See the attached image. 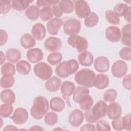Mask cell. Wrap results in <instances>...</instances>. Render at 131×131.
<instances>
[{"mask_svg": "<svg viewBox=\"0 0 131 131\" xmlns=\"http://www.w3.org/2000/svg\"><path fill=\"white\" fill-rule=\"evenodd\" d=\"M49 103L48 99L43 96L35 97L30 109L31 116L36 120H40L43 118L48 112Z\"/></svg>", "mask_w": 131, "mask_h": 131, "instance_id": "1", "label": "cell"}, {"mask_svg": "<svg viewBox=\"0 0 131 131\" xmlns=\"http://www.w3.org/2000/svg\"><path fill=\"white\" fill-rule=\"evenodd\" d=\"M79 67L78 61L72 59L59 63L56 67L55 72L59 77L65 78L75 73Z\"/></svg>", "mask_w": 131, "mask_h": 131, "instance_id": "2", "label": "cell"}, {"mask_svg": "<svg viewBox=\"0 0 131 131\" xmlns=\"http://www.w3.org/2000/svg\"><path fill=\"white\" fill-rule=\"evenodd\" d=\"M95 77V72L89 69H82L77 72L74 76L75 82L78 85L86 88L93 86V82Z\"/></svg>", "mask_w": 131, "mask_h": 131, "instance_id": "3", "label": "cell"}, {"mask_svg": "<svg viewBox=\"0 0 131 131\" xmlns=\"http://www.w3.org/2000/svg\"><path fill=\"white\" fill-rule=\"evenodd\" d=\"M33 71L35 75L42 80L49 79L53 73L51 67L44 62H40L35 64L33 68Z\"/></svg>", "mask_w": 131, "mask_h": 131, "instance_id": "4", "label": "cell"}, {"mask_svg": "<svg viewBox=\"0 0 131 131\" xmlns=\"http://www.w3.org/2000/svg\"><path fill=\"white\" fill-rule=\"evenodd\" d=\"M68 43L72 47L75 48L77 52L81 53L88 48L87 39L80 35H74L70 36L67 40Z\"/></svg>", "mask_w": 131, "mask_h": 131, "instance_id": "5", "label": "cell"}, {"mask_svg": "<svg viewBox=\"0 0 131 131\" xmlns=\"http://www.w3.org/2000/svg\"><path fill=\"white\" fill-rule=\"evenodd\" d=\"M64 33L68 35H77L81 30L80 21L76 18L68 19L63 24Z\"/></svg>", "mask_w": 131, "mask_h": 131, "instance_id": "6", "label": "cell"}, {"mask_svg": "<svg viewBox=\"0 0 131 131\" xmlns=\"http://www.w3.org/2000/svg\"><path fill=\"white\" fill-rule=\"evenodd\" d=\"M74 7L76 15L79 18H85L91 12L88 3L83 0L74 1Z\"/></svg>", "mask_w": 131, "mask_h": 131, "instance_id": "7", "label": "cell"}, {"mask_svg": "<svg viewBox=\"0 0 131 131\" xmlns=\"http://www.w3.org/2000/svg\"><path fill=\"white\" fill-rule=\"evenodd\" d=\"M90 110L94 118L97 121L99 119L104 117L107 115V105L105 101L99 100Z\"/></svg>", "mask_w": 131, "mask_h": 131, "instance_id": "8", "label": "cell"}, {"mask_svg": "<svg viewBox=\"0 0 131 131\" xmlns=\"http://www.w3.org/2000/svg\"><path fill=\"white\" fill-rule=\"evenodd\" d=\"M128 70L126 63L122 60L116 61L112 66L111 72L114 77L117 78H121L124 77Z\"/></svg>", "mask_w": 131, "mask_h": 131, "instance_id": "9", "label": "cell"}, {"mask_svg": "<svg viewBox=\"0 0 131 131\" xmlns=\"http://www.w3.org/2000/svg\"><path fill=\"white\" fill-rule=\"evenodd\" d=\"M84 115L83 113L78 109L72 110L68 116L69 123L74 127H77L81 125L83 121Z\"/></svg>", "mask_w": 131, "mask_h": 131, "instance_id": "10", "label": "cell"}, {"mask_svg": "<svg viewBox=\"0 0 131 131\" xmlns=\"http://www.w3.org/2000/svg\"><path fill=\"white\" fill-rule=\"evenodd\" d=\"M44 47L48 51L53 53L57 52L61 48L62 42L59 38L50 36L45 41Z\"/></svg>", "mask_w": 131, "mask_h": 131, "instance_id": "11", "label": "cell"}, {"mask_svg": "<svg viewBox=\"0 0 131 131\" xmlns=\"http://www.w3.org/2000/svg\"><path fill=\"white\" fill-rule=\"evenodd\" d=\"M11 119L15 124H23L28 120V113L25 108L18 107L14 111Z\"/></svg>", "mask_w": 131, "mask_h": 131, "instance_id": "12", "label": "cell"}, {"mask_svg": "<svg viewBox=\"0 0 131 131\" xmlns=\"http://www.w3.org/2000/svg\"><path fill=\"white\" fill-rule=\"evenodd\" d=\"M105 35L107 39L111 42H117L121 39V31L120 29L115 26H111L106 28Z\"/></svg>", "mask_w": 131, "mask_h": 131, "instance_id": "13", "label": "cell"}, {"mask_svg": "<svg viewBox=\"0 0 131 131\" xmlns=\"http://www.w3.org/2000/svg\"><path fill=\"white\" fill-rule=\"evenodd\" d=\"M94 67L98 72H106L110 69V61L105 56H99L94 60Z\"/></svg>", "mask_w": 131, "mask_h": 131, "instance_id": "14", "label": "cell"}, {"mask_svg": "<svg viewBox=\"0 0 131 131\" xmlns=\"http://www.w3.org/2000/svg\"><path fill=\"white\" fill-rule=\"evenodd\" d=\"M62 25L63 20L57 17L53 18L47 24V31L52 35H56Z\"/></svg>", "mask_w": 131, "mask_h": 131, "instance_id": "15", "label": "cell"}, {"mask_svg": "<svg viewBox=\"0 0 131 131\" xmlns=\"http://www.w3.org/2000/svg\"><path fill=\"white\" fill-rule=\"evenodd\" d=\"M122 114V107L121 105L117 102H112L107 105V115L110 119L113 120L118 118Z\"/></svg>", "mask_w": 131, "mask_h": 131, "instance_id": "16", "label": "cell"}, {"mask_svg": "<svg viewBox=\"0 0 131 131\" xmlns=\"http://www.w3.org/2000/svg\"><path fill=\"white\" fill-rule=\"evenodd\" d=\"M28 60L31 63H34L40 61L43 57L42 50L39 48H32L29 49L26 54Z\"/></svg>", "mask_w": 131, "mask_h": 131, "instance_id": "17", "label": "cell"}, {"mask_svg": "<svg viewBox=\"0 0 131 131\" xmlns=\"http://www.w3.org/2000/svg\"><path fill=\"white\" fill-rule=\"evenodd\" d=\"M109 77L104 74L100 73L95 76L93 84V86L99 90H103L105 89L109 84Z\"/></svg>", "mask_w": 131, "mask_h": 131, "instance_id": "18", "label": "cell"}, {"mask_svg": "<svg viewBox=\"0 0 131 131\" xmlns=\"http://www.w3.org/2000/svg\"><path fill=\"white\" fill-rule=\"evenodd\" d=\"M32 36L37 40H42L46 35V30L43 24L38 23L34 24L31 29Z\"/></svg>", "mask_w": 131, "mask_h": 131, "instance_id": "19", "label": "cell"}, {"mask_svg": "<svg viewBox=\"0 0 131 131\" xmlns=\"http://www.w3.org/2000/svg\"><path fill=\"white\" fill-rule=\"evenodd\" d=\"M61 84V79L56 76H53L51 77L46 82L45 87L48 92H56L59 90Z\"/></svg>", "mask_w": 131, "mask_h": 131, "instance_id": "20", "label": "cell"}, {"mask_svg": "<svg viewBox=\"0 0 131 131\" xmlns=\"http://www.w3.org/2000/svg\"><path fill=\"white\" fill-rule=\"evenodd\" d=\"M121 42L126 46L130 47L131 46V24L128 23L123 26L121 29Z\"/></svg>", "mask_w": 131, "mask_h": 131, "instance_id": "21", "label": "cell"}, {"mask_svg": "<svg viewBox=\"0 0 131 131\" xmlns=\"http://www.w3.org/2000/svg\"><path fill=\"white\" fill-rule=\"evenodd\" d=\"M78 60L79 63L82 66L89 67L93 63L94 57L91 52L85 51L79 54Z\"/></svg>", "mask_w": 131, "mask_h": 131, "instance_id": "22", "label": "cell"}, {"mask_svg": "<svg viewBox=\"0 0 131 131\" xmlns=\"http://www.w3.org/2000/svg\"><path fill=\"white\" fill-rule=\"evenodd\" d=\"M49 105L52 111L56 112H60L65 108V102L61 98L54 97L50 100Z\"/></svg>", "mask_w": 131, "mask_h": 131, "instance_id": "23", "label": "cell"}, {"mask_svg": "<svg viewBox=\"0 0 131 131\" xmlns=\"http://www.w3.org/2000/svg\"><path fill=\"white\" fill-rule=\"evenodd\" d=\"M20 43L23 48L28 49L34 47L36 44L35 38L28 33L23 34L20 38Z\"/></svg>", "mask_w": 131, "mask_h": 131, "instance_id": "24", "label": "cell"}, {"mask_svg": "<svg viewBox=\"0 0 131 131\" xmlns=\"http://www.w3.org/2000/svg\"><path fill=\"white\" fill-rule=\"evenodd\" d=\"M1 99L4 103L13 104L15 101V94L11 89H5L1 92Z\"/></svg>", "mask_w": 131, "mask_h": 131, "instance_id": "25", "label": "cell"}, {"mask_svg": "<svg viewBox=\"0 0 131 131\" xmlns=\"http://www.w3.org/2000/svg\"><path fill=\"white\" fill-rule=\"evenodd\" d=\"M75 89V84L70 81H64L60 87V92L64 97H70L74 93Z\"/></svg>", "mask_w": 131, "mask_h": 131, "instance_id": "26", "label": "cell"}, {"mask_svg": "<svg viewBox=\"0 0 131 131\" xmlns=\"http://www.w3.org/2000/svg\"><path fill=\"white\" fill-rule=\"evenodd\" d=\"M6 57L9 61L12 63H16L20 59L21 53L20 51L17 49L11 48L6 51Z\"/></svg>", "mask_w": 131, "mask_h": 131, "instance_id": "27", "label": "cell"}, {"mask_svg": "<svg viewBox=\"0 0 131 131\" xmlns=\"http://www.w3.org/2000/svg\"><path fill=\"white\" fill-rule=\"evenodd\" d=\"M89 89L83 86H78L75 88L73 94V100L76 103H79L80 99L84 96L89 94Z\"/></svg>", "mask_w": 131, "mask_h": 131, "instance_id": "28", "label": "cell"}, {"mask_svg": "<svg viewBox=\"0 0 131 131\" xmlns=\"http://www.w3.org/2000/svg\"><path fill=\"white\" fill-rule=\"evenodd\" d=\"M17 72L21 75H26L29 74L31 71V65L29 62L25 60L19 61L16 64Z\"/></svg>", "mask_w": 131, "mask_h": 131, "instance_id": "29", "label": "cell"}, {"mask_svg": "<svg viewBox=\"0 0 131 131\" xmlns=\"http://www.w3.org/2000/svg\"><path fill=\"white\" fill-rule=\"evenodd\" d=\"M79 107L82 111H87L92 108L94 101L92 97L89 94L83 96L79 101Z\"/></svg>", "mask_w": 131, "mask_h": 131, "instance_id": "30", "label": "cell"}, {"mask_svg": "<svg viewBox=\"0 0 131 131\" xmlns=\"http://www.w3.org/2000/svg\"><path fill=\"white\" fill-rule=\"evenodd\" d=\"M33 1L26 0H13L11 1L12 8L16 11H22L27 9L29 5Z\"/></svg>", "mask_w": 131, "mask_h": 131, "instance_id": "31", "label": "cell"}, {"mask_svg": "<svg viewBox=\"0 0 131 131\" xmlns=\"http://www.w3.org/2000/svg\"><path fill=\"white\" fill-rule=\"evenodd\" d=\"M40 10L39 8L35 5L30 6L25 11L26 17L31 20H35L39 16Z\"/></svg>", "mask_w": 131, "mask_h": 131, "instance_id": "32", "label": "cell"}, {"mask_svg": "<svg viewBox=\"0 0 131 131\" xmlns=\"http://www.w3.org/2000/svg\"><path fill=\"white\" fill-rule=\"evenodd\" d=\"M1 73L2 76H13L15 73V66L12 62H6L1 67Z\"/></svg>", "mask_w": 131, "mask_h": 131, "instance_id": "33", "label": "cell"}, {"mask_svg": "<svg viewBox=\"0 0 131 131\" xmlns=\"http://www.w3.org/2000/svg\"><path fill=\"white\" fill-rule=\"evenodd\" d=\"M99 21V17L97 14L93 12H91L90 14L84 18V23L86 27L92 28L95 26Z\"/></svg>", "mask_w": 131, "mask_h": 131, "instance_id": "34", "label": "cell"}, {"mask_svg": "<svg viewBox=\"0 0 131 131\" xmlns=\"http://www.w3.org/2000/svg\"><path fill=\"white\" fill-rule=\"evenodd\" d=\"M47 61L52 66L58 65L62 59V55L60 52H54L49 54L47 56Z\"/></svg>", "mask_w": 131, "mask_h": 131, "instance_id": "35", "label": "cell"}, {"mask_svg": "<svg viewBox=\"0 0 131 131\" xmlns=\"http://www.w3.org/2000/svg\"><path fill=\"white\" fill-rule=\"evenodd\" d=\"M59 4L64 13H71L74 11V4L72 1L61 0L59 2Z\"/></svg>", "mask_w": 131, "mask_h": 131, "instance_id": "36", "label": "cell"}, {"mask_svg": "<svg viewBox=\"0 0 131 131\" xmlns=\"http://www.w3.org/2000/svg\"><path fill=\"white\" fill-rule=\"evenodd\" d=\"M58 120V117L56 113L53 112H48L44 117V121L46 124L53 126L56 124Z\"/></svg>", "mask_w": 131, "mask_h": 131, "instance_id": "37", "label": "cell"}, {"mask_svg": "<svg viewBox=\"0 0 131 131\" xmlns=\"http://www.w3.org/2000/svg\"><path fill=\"white\" fill-rule=\"evenodd\" d=\"M105 19L111 24L112 25H119L120 20L119 17L112 11L108 10L105 12Z\"/></svg>", "mask_w": 131, "mask_h": 131, "instance_id": "38", "label": "cell"}, {"mask_svg": "<svg viewBox=\"0 0 131 131\" xmlns=\"http://www.w3.org/2000/svg\"><path fill=\"white\" fill-rule=\"evenodd\" d=\"M53 16V13L51 7H45L40 10L39 17L43 21H47L51 19Z\"/></svg>", "mask_w": 131, "mask_h": 131, "instance_id": "39", "label": "cell"}, {"mask_svg": "<svg viewBox=\"0 0 131 131\" xmlns=\"http://www.w3.org/2000/svg\"><path fill=\"white\" fill-rule=\"evenodd\" d=\"M15 79L13 76H2L1 78L0 83L2 88L9 89L13 86Z\"/></svg>", "mask_w": 131, "mask_h": 131, "instance_id": "40", "label": "cell"}, {"mask_svg": "<svg viewBox=\"0 0 131 131\" xmlns=\"http://www.w3.org/2000/svg\"><path fill=\"white\" fill-rule=\"evenodd\" d=\"M117 92L115 89H110L105 91L103 94V100L106 102H114L117 98Z\"/></svg>", "mask_w": 131, "mask_h": 131, "instance_id": "41", "label": "cell"}, {"mask_svg": "<svg viewBox=\"0 0 131 131\" xmlns=\"http://www.w3.org/2000/svg\"><path fill=\"white\" fill-rule=\"evenodd\" d=\"M128 7L125 4L119 3L114 7L113 11L119 17L124 16L128 9Z\"/></svg>", "mask_w": 131, "mask_h": 131, "instance_id": "42", "label": "cell"}, {"mask_svg": "<svg viewBox=\"0 0 131 131\" xmlns=\"http://www.w3.org/2000/svg\"><path fill=\"white\" fill-rule=\"evenodd\" d=\"M13 111V107L11 104L4 103L0 106V115L2 117L7 118L9 117Z\"/></svg>", "mask_w": 131, "mask_h": 131, "instance_id": "43", "label": "cell"}, {"mask_svg": "<svg viewBox=\"0 0 131 131\" xmlns=\"http://www.w3.org/2000/svg\"><path fill=\"white\" fill-rule=\"evenodd\" d=\"M1 14H6L8 13L11 9V1L10 0H1L0 1Z\"/></svg>", "mask_w": 131, "mask_h": 131, "instance_id": "44", "label": "cell"}, {"mask_svg": "<svg viewBox=\"0 0 131 131\" xmlns=\"http://www.w3.org/2000/svg\"><path fill=\"white\" fill-rule=\"evenodd\" d=\"M119 56L124 60H131V48L129 47H123L119 51Z\"/></svg>", "mask_w": 131, "mask_h": 131, "instance_id": "45", "label": "cell"}, {"mask_svg": "<svg viewBox=\"0 0 131 131\" xmlns=\"http://www.w3.org/2000/svg\"><path fill=\"white\" fill-rule=\"evenodd\" d=\"M96 130H111V128L109 123L104 120H99L96 122Z\"/></svg>", "mask_w": 131, "mask_h": 131, "instance_id": "46", "label": "cell"}, {"mask_svg": "<svg viewBox=\"0 0 131 131\" xmlns=\"http://www.w3.org/2000/svg\"><path fill=\"white\" fill-rule=\"evenodd\" d=\"M112 125L114 129L116 130H122L124 129L123 117L113 119L112 122Z\"/></svg>", "mask_w": 131, "mask_h": 131, "instance_id": "47", "label": "cell"}, {"mask_svg": "<svg viewBox=\"0 0 131 131\" xmlns=\"http://www.w3.org/2000/svg\"><path fill=\"white\" fill-rule=\"evenodd\" d=\"M59 2V1L52 0H38L36 1V6L38 8H43L45 7H51L53 5L56 4Z\"/></svg>", "mask_w": 131, "mask_h": 131, "instance_id": "48", "label": "cell"}, {"mask_svg": "<svg viewBox=\"0 0 131 131\" xmlns=\"http://www.w3.org/2000/svg\"><path fill=\"white\" fill-rule=\"evenodd\" d=\"M52 10L53 15H54L57 18H59L61 17L63 14V12L59 4V2L57 4L53 5L52 6Z\"/></svg>", "mask_w": 131, "mask_h": 131, "instance_id": "49", "label": "cell"}, {"mask_svg": "<svg viewBox=\"0 0 131 131\" xmlns=\"http://www.w3.org/2000/svg\"><path fill=\"white\" fill-rule=\"evenodd\" d=\"M124 129L126 130H130V114H128L123 117Z\"/></svg>", "mask_w": 131, "mask_h": 131, "instance_id": "50", "label": "cell"}, {"mask_svg": "<svg viewBox=\"0 0 131 131\" xmlns=\"http://www.w3.org/2000/svg\"><path fill=\"white\" fill-rule=\"evenodd\" d=\"M130 75H126L122 81L123 86L127 90L130 91L131 90V82H130Z\"/></svg>", "mask_w": 131, "mask_h": 131, "instance_id": "51", "label": "cell"}, {"mask_svg": "<svg viewBox=\"0 0 131 131\" xmlns=\"http://www.w3.org/2000/svg\"><path fill=\"white\" fill-rule=\"evenodd\" d=\"M0 46H2L4 45H5L7 40H8V34L7 32L3 30V29H1L0 30Z\"/></svg>", "mask_w": 131, "mask_h": 131, "instance_id": "52", "label": "cell"}, {"mask_svg": "<svg viewBox=\"0 0 131 131\" xmlns=\"http://www.w3.org/2000/svg\"><path fill=\"white\" fill-rule=\"evenodd\" d=\"M80 130L81 131H85V130H89V131H95L96 130V127L94 125L90 123L85 124L82 125L80 128Z\"/></svg>", "mask_w": 131, "mask_h": 131, "instance_id": "53", "label": "cell"}, {"mask_svg": "<svg viewBox=\"0 0 131 131\" xmlns=\"http://www.w3.org/2000/svg\"><path fill=\"white\" fill-rule=\"evenodd\" d=\"M130 9H131V7L129 6L127 12L124 15V18L125 20L126 21L128 22L129 23H130L131 21V20H130Z\"/></svg>", "mask_w": 131, "mask_h": 131, "instance_id": "54", "label": "cell"}, {"mask_svg": "<svg viewBox=\"0 0 131 131\" xmlns=\"http://www.w3.org/2000/svg\"><path fill=\"white\" fill-rule=\"evenodd\" d=\"M19 129L16 127L14 125H7L5 127V128H4L3 129V131L4 130H18Z\"/></svg>", "mask_w": 131, "mask_h": 131, "instance_id": "55", "label": "cell"}, {"mask_svg": "<svg viewBox=\"0 0 131 131\" xmlns=\"http://www.w3.org/2000/svg\"><path fill=\"white\" fill-rule=\"evenodd\" d=\"M1 53V59H0V64L1 65H3V63H4V62L6 61V57L5 56V55H4V54L3 53V52L2 51L0 52Z\"/></svg>", "mask_w": 131, "mask_h": 131, "instance_id": "56", "label": "cell"}, {"mask_svg": "<svg viewBox=\"0 0 131 131\" xmlns=\"http://www.w3.org/2000/svg\"><path fill=\"white\" fill-rule=\"evenodd\" d=\"M29 130H43L44 129L41 127V126H38V125H34L31 126L29 129Z\"/></svg>", "mask_w": 131, "mask_h": 131, "instance_id": "57", "label": "cell"}]
</instances>
